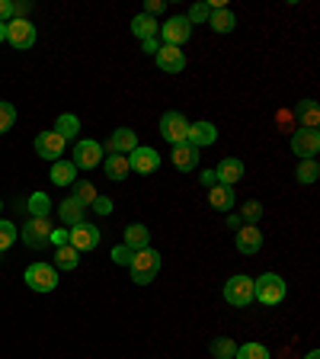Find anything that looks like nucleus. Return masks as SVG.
I'll list each match as a JSON object with an SVG mask.
<instances>
[{
	"mask_svg": "<svg viewBox=\"0 0 320 359\" xmlns=\"http://www.w3.org/2000/svg\"><path fill=\"white\" fill-rule=\"evenodd\" d=\"M131 282L135 286H147V282H154V276H157L160 270V254L154 247H144V250H135V260H131Z\"/></svg>",
	"mask_w": 320,
	"mask_h": 359,
	"instance_id": "obj_1",
	"label": "nucleus"
},
{
	"mask_svg": "<svg viewBox=\"0 0 320 359\" xmlns=\"http://www.w3.org/2000/svg\"><path fill=\"white\" fill-rule=\"evenodd\" d=\"M253 298L263 305H279L285 298V280L275 273H263L259 280H253Z\"/></svg>",
	"mask_w": 320,
	"mask_h": 359,
	"instance_id": "obj_2",
	"label": "nucleus"
},
{
	"mask_svg": "<svg viewBox=\"0 0 320 359\" xmlns=\"http://www.w3.org/2000/svg\"><path fill=\"white\" fill-rule=\"evenodd\" d=\"M160 135H163V142H170L176 148V144H186V135H189V119H186L183 112H163L160 116Z\"/></svg>",
	"mask_w": 320,
	"mask_h": 359,
	"instance_id": "obj_3",
	"label": "nucleus"
},
{
	"mask_svg": "<svg viewBox=\"0 0 320 359\" xmlns=\"http://www.w3.org/2000/svg\"><path fill=\"white\" fill-rule=\"evenodd\" d=\"M26 286L32 292H55L58 289V270L51 263H32L26 270Z\"/></svg>",
	"mask_w": 320,
	"mask_h": 359,
	"instance_id": "obj_4",
	"label": "nucleus"
},
{
	"mask_svg": "<svg viewBox=\"0 0 320 359\" xmlns=\"http://www.w3.org/2000/svg\"><path fill=\"white\" fill-rule=\"evenodd\" d=\"M224 302L234 308H247L253 302V280L250 276H231L224 282Z\"/></svg>",
	"mask_w": 320,
	"mask_h": 359,
	"instance_id": "obj_5",
	"label": "nucleus"
},
{
	"mask_svg": "<svg viewBox=\"0 0 320 359\" xmlns=\"http://www.w3.org/2000/svg\"><path fill=\"white\" fill-rule=\"evenodd\" d=\"M160 36H163V45H183V42H189L192 36V23L186 20V16H170L167 23H160Z\"/></svg>",
	"mask_w": 320,
	"mask_h": 359,
	"instance_id": "obj_6",
	"label": "nucleus"
},
{
	"mask_svg": "<svg viewBox=\"0 0 320 359\" xmlns=\"http://www.w3.org/2000/svg\"><path fill=\"white\" fill-rule=\"evenodd\" d=\"M99 160H103V144L93 142V138H83V142H77V148H74V158H71L74 167H77V170H93Z\"/></svg>",
	"mask_w": 320,
	"mask_h": 359,
	"instance_id": "obj_7",
	"label": "nucleus"
},
{
	"mask_svg": "<svg viewBox=\"0 0 320 359\" xmlns=\"http://www.w3.org/2000/svg\"><path fill=\"white\" fill-rule=\"evenodd\" d=\"M67 244H71L74 250H80V254L96 250L99 247V231H96V224H87V222L74 224L71 231H67Z\"/></svg>",
	"mask_w": 320,
	"mask_h": 359,
	"instance_id": "obj_8",
	"label": "nucleus"
},
{
	"mask_svg": "<svg viewBox=\"0 0 320 359\" xmlns=\"http://www.w3.org/2000/svg\"><path fill=\"white\" fill-rule=\"evenodd\" d=\"M23 244L32 250H39L48 244V238H51V222L48 218H29V222L23 224Z\"/></svg>",
	"mask_w": 320,
	"mask_h": 359,
	"instance_id": "obj_9",
	"label": "nucleus"
},
{
	"mask_svg": "<svg viewBox=\"0 0 320 359\" xmlns=\"http://www.w3.org/2000/svg\"><path fill=\"white\" fill-rule=\"evenodd\" d=\"M291 151L301 160H314V154L320 151V132L317 128H298L291 135Z\"/></svg>",
	"mask_w": 320,
	"mask_h": 359,
	"instance_id": "obj_10",
	"label": "nucleus"
},
{
	"mask_svg": "<svg viewBox=\"0 0 320 359\" xmlns=\"http://www.w3.org/2000/svg\"><path fill=\"white\" fill-rule=\"evenodd\" d=\"M64 148H67V142L58 135L55 128H51V132H42V135L35 138V154H39V158H45V160H51V164H55V160H61Z\"/></svg>",
	"mask_w": 320,
	"mask_h": 359,
	"instance_id": "obj_11",
	"label": "nucleus"
},
{
	"mask_svg": "<svg viewBox=\"0 0 320 359\" xmlns=\"http://www.w3.org/2000/svg\"><path fill=\"white\" fill-rule=\"evenodd\" d=\"M157 167H160V154L154 151V148H141V144H138L135 151L128 154V170H135V174L147 176V174H154Z\"/></svg>",
	"mask_w": 320,
	"mask_h": 359,
	"instance_id": "obj_12",
	"label": "nucleus"
},
{
	"mask_svg": "<svg viewBox=\"0 0 320 359\" xmlns=\"http://www.w3.org/2000/svg\"><path fill=\"white\" fill-rule=\"evenodd\" d=\"M7 42L13 48H32L35 45V26L29 20H10L7 23Z\"/></svg>",
	"mask_w": 320,
	"mask_h": 359,
	"instance_id": "obj_13",
	"label": "nucleus"
},
{
	"mask_svg": "<svg viewBox=\"0 0 320 359\" xmlns=\"http://www.w3.org/2000/svg\"><path fill=\"white\" fill-rule=\"evenodd\" d=\"M218 142V128L215 122H189V135H186V144H192V148H208V144Z\"/></svg>",
	"mask_w": 320,
	"mask_h": 359,
	"instance_id": "obj_14",
	"label": "nucleus"
},
{
	"mask_svg": "<svg viewBox=\"0 0 320 359\" xmlns=\"http://www.w3.org/2000/svg\"><path fill=\"white\" fill-rule=\"evenodd\" d=\"M154 58H157V68H160V71H167V74H179V71L186 68L183 48H176V45H160Z\"/></svg>",
	"mask_w": 320,
	"mask_h": 359,
	"instance_id": "obj_15",
	"label": "nucleus"
},
{
	"mask_svg": "<svg viewBox=\"0 0 320 359\" xmlns=\"http://www.w3.org/2000/svg\"><path fill=\"white\" fill-rule=\"evenodd\" d=\"M234 244H237L240 254L253 257L256 250L263 247V231H259L256 224H240V228H237V240H234Z\"/></svg>",
	"mask_w": 320,
	"mask_h": 359,
	"instance_id": "obj_16",
	"label": "nucleus"
},
{
	"mask_svg": "<svg viewBox=\"0 0 320 359\" xmlns=\"http://www.w3.org/2000/svg\"><path fill=\"white\" fill-rule=\"evenodd\" d=\"M106 148H109V154H125V158H128V154H131V151L138 148V135H135V128H115Z\"/></svg>",
	"mask_w": 320,
	"mask_h": 359,
	"instance_id": "obj_17",
	"label": "nucleus"
},
{
	"mask_svg": "<svg viewBox=\"0 0 320 359\" xmlns=\"http://www.w3.org/2000/svg\"><path fill=\"white\" fill-rule=\"evenodd\" d=\"M215 176H218V183H224V186L240 183V180H243V160H237V158H224L221 164L215 167Z\"/></svg>",
	"mask_w": 320,
	"mask_h": 359,
	"instance_id": "obj_18",
	"label": "nucleus"
},
{
	"mask_svg": "<svg viewBox=\"0 0 320 359\" xmlns=\"http://www.w3.org/2000/svg\"><path fill=\"white\" fill-rule=\"evenodd\" d=\"M234 202H237V199H234V186L218 183V186H211V190H208V206L218 208V212H231Z\"/></svg>",
	"mask_w": 320,
	"mask_h": 359,
	"instance_id": "obj_19",
	"label": "nucleus"
},
{
	"mask_svg": "<svg viewBox=\"0 0 320 359\" xmlns=\"http://www.w3.org/2000/svg\"><path fill=\"white\" fill-rule=\"evenodd\" d=\"M199 164V148H192V144H176L173 148V167L189 174L192 167Z\"/></svg>",
	"mask_w": 320,
	"mask_h": 359,
	"instance_id": "obj_20",
	"label": "nucleus"
},
{
	"mask_svg": "<svg viewBox=\"0 0 320 359\" xmlns=\"http://www.w3.org/2000/svg\"><path fill=\"white\" fill-rule=\"evenodd\" d=\"M103 170H106V176L109 180H115V183H122L131 170H128V158L125 154H109V158L103 160Z\"/></svg>",
	"mask_w": 320,
	"mask_h": 359,
	"instance_id": "obj_21",
	"label": "nucleus"
},
{
	"mask_svg": "<svg viewBox=\"0 0 320 359\" xmlns=\"http://www.w3.org/2000/svg\"><path fill=\"white\" fill-rule=\"evenodd\" d=\"M51 183L74 186L77 183V167H74L71 160H55V164H51Z\"/></svg>",
	"mask_w": 320,
	"mask_h": 359,
	"instance_id": "obj_22",
	"label": "nucleus"
},
{
	"mask_svg": "<svg viewBox=\"0 0 320 359\" xmlns=\"http://www.w3.org/2000/svg\"><path fill=\"white\" fill-rule=\"evenodd\" d=\"M151 244V231H147V224H128L125 228V247H131V250H144Z\"/></svg>",
	"mask_w": 320,
	"mask_h": 359,
	"instance_id": "obj_23",
	"label": "nucleus"
},
{
	"mask_svg": "<svg viewBox=\"0 0 320 359\" xmlns=\"http://www.w3.org/2000/svg\"><path fill=\"white\" fill-rule=\"evenodd\" d=\"M83 212H87V208L80 206L77 199H64L61 206H58V215H61V222L67 224V228H74V224L83 222Z\"/></svg>",
	"mask_w": 320,
	"mask_h": 359,
	"instance_id": "obj_24",
	"label": "nucleus"
},
{
	"mask_svg": "<svg viewBox=\"0 0 320 359\" xmlns=\"http://www.w3.org/2000/svg\"><path fill=\"white\" fill-rule=\"evenodd\" d=\"M157 20H154V16H144V13H138L135 20H131V32H135L138 39H157Z\"/></svg>",
	"mask_w": 320,
	"mask_h": 359,
	"instance_id": "obj_25",
	"label": "nucleus"
},
{
	"mask_svg": "<svg viewBox=\"0 0 320 359\" xmlns=\"http://www.w3.org/2000/svg\"><path fill=\"white\" fill-rule=\"evenodd\" d=\"M295 112H298V119H301V128H317V122H320V106L314 103V100H301Z\"/></svg>",
	"mask_w": 320,
	"mask_h": 359,
	"instance_id": "obj_26",
	"label": "nucleus"
},
{
	"mask_svg": "<svg viewBox=\"0 0 320 359\" xmlns=\"http://www.w3.org/2000/svg\"><path fill=\"white\" fill-rule=\"evenodd\" d=\"M208 23H211V29H215V32H234L237 20H234L231 10L224 7V10H211V16H208Z\"/></svg>",
	"mask_w": 320,
	"mask_h": 359,
	"instance_id": "obj_27",
	"label": "nucleus"
},
{
	"mask_svg": "<svg viewBox=\"0 0 320 359\" xmlns=\"http://www.w3.org/2000/svg\"><path fill=\"white\" fill-rule=\"evenodd\" d=\"M77 263H80V250H74L71 244L55 250V270H74Z\"/></svg>",
	"mask_w": 320,
	"mask_h": 359,
	"instance_id": "obj_28",
	"label": "nucleus"
},
{
	"mask_svg": "<svg viewBox=\"0 0 320 359\" xmlns=\"http://www.w3.org/2000/svg\"><path fill=\"white\" fill-rule=\"evenodd\" d=\"M55 132L64 138V142H67V138H77V132H80V119H77V116H71V112H64V116H58Z\"/></svg>",
	"mask_w": 320,
	"mask_h": 359,
	"instance_id": "obj_29",
	"label": "nucleus"
},
{
	"mask_svg": "<svg viewBox=\"0 0 320 359\" xmlns=\"http://www.w3.org/2000/svg\"><path fill=\"white\" fill-rule=\"evenodd\" d=\"M26 208H29L32 218H48V212H51V199H48L45 192H32L29 202H26Z\"/></svg>",
	"mask_w": 320,
	"mask_h": 359,
	"instance_id": "obj_30",
	"label": "nucleus"
},
{
	"mask_svg": "<svg viewBox=\"0 0 320 359\" xmlns=\"http://www.w3.org/2000/svg\"><path fill=\"white\" fill-rule=\"evenodd\" d=\"M71 199H77L83 208H90V206H93V199H96V190L87 183V180H77V183H74Z\"/></svg>",
	"mask_w": 320,
	"mask_h": 359,
	"instance_id": "obj_31",
	"label": "nucleus"
},
{
	"mask_svg": "<svg viewBox=\"0 0 320 359\" xmlns=\"http://www.w3.org/2000/svg\"><path fill=\"white\" fill-rule=\"evenodd\" d=\"M234 353H237V344H234L231 337H218V340H211V356L215 359H234Z\"/></svg>",
	"mask_w": 320,
	"mask_h": 359,
	"instance_id": "obj_32",
	"label": "nucleus"
},
{
	"mask_svg": "<svg viewBox=\"0 0 320 359\" xmlns=\"http://www.w3.org/2000/svg\"><path fill=\"white\" fill-rule=\"evenodd\" d=\"M234 359H272V356L263 344H243V346H237Z\"/></svg>",
	"mask_w": 320,
	"mask_h": 359,
	"instance_id": "obj_33",
	"label": "nucleus"
},
{
	"mask_svg": "<svg viewBox=\"0 0 320 359\" xmlns=\"http://www.w3.org/2000/svg\"><path fill=\"white\" fill-rule=\"evenodd\" d=\"M317 176H320L317 160H301V164H298V183H314Z\"/></svg>",
	"mask_w": 320,
	"mask_h": 359,
	"instance_id": "obj_34",
	"label": "nucleus"
},
{
	"mask_svg": "<svg viewBox=\"0 0 320 359\" xmlns=\"http://www.w3.org/2000/svg\"><path fill=\"white\" fill-rule=\"evenodd\" d=\"M13 125H16V106L7 103V100H0V135L10 132Z\"/></svg>",
	"mask_w": 320,
	"mask_h": 359,
	"instance_id": "obj_35",
	"label": "nucleus"
},
{
	"mask_svg": "<svg viewBox=\"0 0 320 359\" xmlns=\"http://www.w3.org/2000/svg\"><path fill=\"white\" fill-rule=\"evenodd\" d=\"M13 244H16V224L0 218V254H3V250H10Z\"/></svg>",
	"mask_w": 320,
	"mask_h": 359,
	"instance_id": "obj_36",
	"label": "nucleus"
},
{
	"mask_svg": "<svg viewBox=\"0 0 320 359\" xmlns=\"http://www.w3.org/2000/svg\"><path fill=\"white\" fill-rule=\"evenodd\" d=\"M131 260H135V250L125 247V244H119V247H112V263L119 266H131Z\"/></svg>",
	"mask_w": 320,
	"mask_h": 359,
	"instance_id": "obj_37",
	"label": "nucleus"
},
{
	"mask_svg": "<svg viewBox=\"0 0 320 359\" xmlns=\"http://www.w3.org/2000/svg\"><path fill=\"white\" fill-rule=\"evenodd\" d=\"M208 16H211V10H208V3H192L189 13H186V20L189 23H205Z\"/></svg>",
	"mask_w": 320,
	"mask_h": 359,
	"instance_id": "obj_38",
	"label": "nucleus"
},
{
	"mask_svg": "<svg viewBox=\"0 0 320 359\" xmlns=\"http://www.w3.org/2000/svg\"><path fill=\"white\" fill-rule=\"evenodd\" d=\"M259 218H263V206H259L256 199H250L247 206H243V222H247V224H256Z\"/></svg>",
	"mask_w": 320,
	"mask_h": 359,
	"instance_id": "obj_39",
	"label": "nucleus"
},
{
	"mask_svg": "<svg viewBox=\"0 0 320 359\" xmlns=\"http://www.w3.org/2000/svg\"><path fill=\"white\" fill-rule=\"evenodd\" d=\"M90 208H93V212H99V215H109V212H112V199H109V196H96Z\"/></svg>",
	"mask_w": 320,
	"mask_h": 359,
	"instance_id": "obj_40",
	"label": "nucleus"
},
{
	"mask_svg": "<svg viewBox=\"0 0 320 359\" xmlns=\"http://www.w3.org/2000/svg\"><path fill=\"white\" fill-rule=\"evenodd\" d=\"M48 244H55V247H64V244H67V231H64V228H51V238H48Z\"/></svg>",
	"mask_w": 320,
	"mask_h": 359,
	"instance_id": "obj_41",
	"label": "nucleus"
},
{
	"mask_svg": "<svg viewBox=\"0 0 320 359\" xmlns=\"http://www.w3.org/2000/svg\"><path fill=\"white\" fill-rule=\"evenodd\" d=\"M10 20H13V3L0 0V23H10Z\"/></svg>",
	"mask_w": 320,
	"mask_h": 359,
	"instance_id": "obj_42",
	"label": "nucleus"
},
{
	"mask_svg": "<svg viewBox=\"0 0 320 359\" xmlns=\"http://www.w3.org/2000/svg\"><path fill=\"white\" fill-rule=\"evenodd\" d=\"M163 7H167L163 0H151V3H144V16H157Z\"/></svg>",
	"mask_w": 320,
	"mask_h": 359,
	"instance_id": "obj_43",
	"label": "nucleus"
},
{
	"mask_svg": "<svg viewBox=\"0 0 320 359\" xmlns=\"http://www.w3.org/2000/svg\"><path fill=\"white\" fill-rule=\"evenodd\" d=\"M199 183L205 186V190H211V186H218V176H215V170H205V174L199 176Z\"/></svg>",
	"mask_w": 320,
	"mask_h": 359,
	"instance_id": "obj_44",
	"label": "nucleus"
},
{
	"mask_svg": "<svg viewBox=\"0 0 320 359\" xmlns=\"http://www.w3.org/2000/svg\"><path fill=\"white\" fill-rule=\"evenodd\" d=\"M141 48H144V52H147V55H157L160 42H157V39H144V42H141Z\"/></svg>",
	"mask_w": 320,
	"mask_h": 359,
	"instance_id": "obj_45",
	"label": "nucleus"
},
{
	"mask_svg": "<svg viewBox=\"0 0 320 359\" xmlns=\"http://www.w3.org/2000/svg\"><path fill=\"white\" fill-rule=\"evenodd\" d=\"M227 224H231L234 231H237V228H240V224H243V222H240V218H237V215H231V218H227Z\"/></svg>",
	"mask_w": 320,
	"mask_h": 359,
	"instance_id": "obj_46",
	"label": "nucleus"
},
{
	"mask_svg": "<svg viewBox=\"0 0 320 359\" xmlns=\"http://www.w3.org/2000/svg\"><path fill=\"white\" fill-rule=\"evenodd\" d=\"M7 39V23H0V42Z\"/></svg>",
	"mask_w": 320,
	"mask_h": 359,
	"instance_id": "obj_47",
	"label": "nucleus"
},
{
	"mask_svg": "<svg viewBox=\"0 0 320 359\" xmlns=\"http://www.w3.org/2000/svg\"><path fill=\"white\" fill-rule=\"evenodd\" d=\"M304 359H320V353H317V350H311V353H307V356H304Z\"/></svg>",
	"mask_w": 320,
	"mask_h": 359,
	"instance_id": "obj_48",
	"label": "nucleus"
},
{
	"mask_svg": "<svg viewBox=\"0 0 320 359\" xmlns=\"http://www.w3.org/2000/svg\"><path fill=\"white\" fill-rule=\"evenodd\" d=\"M0 208H3V202H0Z\"/></svg>",
	"mask_w": 320,
	"mask_h": 359,
	"instance_id": "obj_49",
	"label": "nucleus"
}]
</instances>
